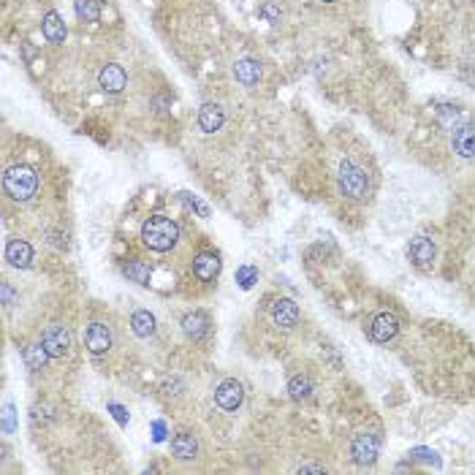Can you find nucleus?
Masks as SVG:
<instances>
[{
  "label": "nucleus",
  "instance_id": "obj_1",
  "mask_svg": "<svg viewBox=\"0 0 475 475\" xmlns=\"http://www.w3.org/2000/svg\"><path fill=\"white\" fill-rule=\"evenodd\" d=\"M141 242L155 253H166L180 242V225L171 218L155 215V218L144 221V225H141Z\"/></svg>",
  "mask_w": 475,
  "mask_h": 475
},
{
  "label": "nucleus",
  "instance_id": "obj_2",
  "mask_svg": "<svg viewBox=\"0 0 475 475\" xmlns=\"http://www.w3.org/2000/svg\"><path fill=\"white\" fill-rule=\"evenodd\" d=\"M3 185H6V193L14 201H28V198L35 196V190H38V174H35V169H31V166L17 163V166H11L3 174Z\"/></svg>",
  "mask_w": 475,
  "mask_h": 475
},
{
  "label": "nucleus",
  "instance_id": "obj_3",
  "mask_svg": "<svg viewBox=\"0 0 475 475\" xmlns=\"http://www.w3.org/2000/svg\"><path fill=\"white\" fill-rule=\"evenodd\" d=\"M340 190H343V196H348L353 201L367 198V193H370V177H367V171L359 169L356 163L345 160L340 166Z\"/></svg>",
  "mask_w": 475,
  "mask_h": 475
},
{
  "label": "nucleus",
  "instance_id": "obj_4",
  "mask_svg": "<svg viewBox=\"0 0 475 475\" xmlns=\"http://www.w3.org/2000/svg\"><path fill=\"white\" fill-rule=\"evenodd\" d=\"M41 343H44V348L49 350V356L60 359V356H68V350H71V334L65 331L63 326L52 323V326H46V329H44Z\"/></svg>",
  "mask_w": 475,
  "mask_h": 475
},
{
  "label": "nucleus",
  "instance_id": "obj_5",
  "mask_svg": "<svg viewBox=\"0 0 475 475\" xmlns=\"http://www.w3.org/2000/svg\"><path fill=\"white\" fill-rule=\"evenodd\" d=\"M85 345H87V350L90 353H95V356H101V353H106V350L112 348V329L106 326V323H90L87 329H85Z\"/></svg>",
  "mask_w": 475,
  "mask_h": 475
},
{
  "label": "nucleus",
  "instance_id": "obj_6",
  "mask_svg": "<svg viewBox=\"0 0 475 475\" xmlns=\"http://www.w3.org/2000/svg\"><path fill=\"white\" fill-rule=\"evenodd\" d=\"M215 399H218V405L223 411H236L242 405V399H245V388H242L239 380H223L218 386V391H215Z\"/></svg>",
  "mask_w": 475,
  "mask_h": 475
},
{
  "label": "nucleus",
  "instance_id": "obj_7",
  "mask_svg": "<svg viewBox=\"0 0 475 475\" xmlns=\"http://www.w3.org/2000/svg\"><path fill=\"white\" fill-rule=\"evenodd\" d=\"M98 85L106 90V93H123L128 85V74L123 65L117 63H109L101 68V74H98Z\"/></svg>",
  "mask_w": 475,
  "mask_h": 475
},
{
  "label": "nucleus",
  "instance_id": "obj_8",
  "mask_svg": "<svg viewBox=\"0 0 475 475\" xmlns=\"http://www.w3.org/2000/svg\"><path fill=\"white\" fill-rule=\"evenodd\" d=\"M435 255H438V250H435V242L429 236H415L411 242V261L418 269H432Z\"/></svg>",
  "mask_w": 475,
  "mask_h": 475
},
{
  "label": "nucleus",
  "instance_id": "obj_9",
  "mask_svg": "<svg viewBox=\"0 0 475 475\" xmlns=\"http://www.w3.org/2000/svg\"><path fill=\"white\" fill-rule=\"evenodd\" d=\"M397 331H399V320H397L394 313H380V316H375L372 326H370V337H372L375 343H388V340H394Z\"/></svg>",
  "mask_w": 475,
  "mask_h": 475
},
{
  "label": "nucleus",
  "instance_id": "obj_10",
  "mask_svg": "<svg viewBox=\"0 0 475 475\" xmlns=\"http://www.w3.org/2000/svg\"><path fill=\"white\" fill-rule=\"evenodd\" d=\"M272 320L280 329H293L299 323V307H296V302L293 299H277L272 304Z\"/></svg>",
  "mask_w": 475,
  "mask_h": 475
},
{
  "label": "nucleus",
  "instance_id": "obj_11",
  "mask_svg": "<svg viewBox=\"0 0 475 475\" xmlns=\"http://www.w3.org/2000/svg\"><path fill=\"white\" fill-rule=\"evenodd\" d=\"M350 454L359 465H372L378 456V438L375 435H356V440L350 445Z\"/></svg>",
  "mask_w": 475,
  "mask_h": 475
},
{
  "label": "nucleus",
  "instance_id": "obj_12",
  "mask_svg": "<svg viewBox=\"0 0 475 475\" xmlns=\"http://www.w3.org/2000/svg\"><path fill=\"white\" fill-rule=\"evenodd\" d=\"M193 272H196V277H198L201 283H212V280L221 275V258H218L215 253L196 255V261H193Z\"/></svg>",
  "mask_w": 475,
  "mask_h": 475
},
{
  "label": "nucleus",
  "instance_id": "obj_13",
  "mask_svg": "<svg viewBox=\"0 0 475 475\" xmlns=\"http://www.w3.org/2000/svg\"><path fill=\"white\" fill-rule=\"evenodd\" d=\"M6 261L17 269H28L33 264V248L25 242V239H11L6 245Z\"/></svg>",
  "mask_w": 475,
  "mask_h": 475
},
{
  "label": "nucleus",
  "instance_id": "obj_14",
  "mask_svg": "<svg viewBox=\"0 0 475 475\" xmlns=\"http://www.w3.org/2000/svg\"><path fill=\"white\" fill-rule=\"evenodd\" d=\"M223 123H225V112H223V106H218V103H204V106L198 109V128H201L204 133H215V130H221Z\"/></svg>",
  "mask_w": 475,
  "mask_h": 475
},
{
  "label": "nucleus",
  "instance_id": "obj_15",
  "mask_svg": "<svg viewBox=\"0 0 475 475\" xmlns=\"http://www.w3.org/2000/svg\"><path fill=\"white\" fill-rule=\"evenodd\" d=\"M454 150L462 158H475V126H462L454 130Z\"/></svg>",
  "mask_w": 475,
  "mask_h": 475
},
{
  "label": "nucleus",
  "instance_id": "obj_16",
  "mask_svg": "<svg viewBox=\"0 0 475 475\" xmlns=\"http://www.w3.org/2000/svg\"><path fill=\"white\" fill-rule=\"evenodd\" d=\"M234 76L245 87H253V85H258V79H261V63L253 60V58H242V60H236V65H234Z\"/></svg>",
  "mask_w": 475,
  "mask_h": 475
},
{
  "label": "nucleus",
  "instance_id": "obj_17",
  "mask_svg": "<svg viewBox=\"0 0 475 475\" xmlns=\"http://www.w3.org/2000/svg\"><path fill=\"white\" fill-rule=\"evenodd\" d=\"M41 31H44V35H46V41H49V44H63L65 41V25H63V19H60V14H58V11H46Z\"/></svg>",
  "mask_w": 475,
  "mask_h": 475
},
{
  "label": "nucleus",
  "instance_id": "obj_18",
  "mask_svg": "<svg viewBox=\"0 0 475 475\" xmlns=\"http://www.w3.org/2000/svg\"><path fill=\"white\" fill-rule=\"evenodd\" d=\"M171 451H174V456L177 459H196V454H198V440L193 438V435H188V432H180L174 440H171Z\"/></svg>",
  "mask_w": 475,
  "mask_h": 475
},
{
  "label": "nucleus",
  "instance_id": "obj_19",
  "mask_svg": "<svg viewBox=\"0 0 475 475\" xmlns=\"http://www.w3.org/2000/svg\"><path fill=\"white\" fill-rule=\"evenodd\" d=\"M182 331L188 334L190 340H201L209 331V320H207L204 313H188L182 318Z\"/></svg>",
  "mask_w": 475,
  "mask_h": 475
},
{
  "label": "nucleus",
  "instance_id": "obj_20",
  "mask_svg": "<svg viewBox=\"0 0 475 475\" xmlns=\"http://www.w3.org/2000/svg\"><path fill=\"white\" fill-rule=\"evenodd\" d=\"M130 326H133L136 337H153L155 334V316L147 313V310H136L133 318H130Z\"/></svg>",
  "mask_w": 475,
  "mask_h": 475
},
{
  "label": "nucleus",
  "instance_id": "obj_21",
  "mask_svg": "<svg viewBox=\"0 0 475 475\" xmlns=\"http://www.w3.org/2000/svg\"><path fill=\"white\" fill-rule=\"evenodd\" d=\"M25 361L31 370H44L46 361H49V350L44 348V343H33L25 348Z\"/></svg>",
  "mask_w": 475,
  "mask_h": 475
},
{
  "label": "nucleus",
  "instance_id": "obj_22",
  "mask_svg": "<svg viewBox=\"0 0 475 475\" xmlns=\"http://www.w3.org/2000/svg\"><path fill=\"white\" fill-rule=\"evenodd\" d=\"M123 272H126V277L130 280V283L150 285V266H147L144 261H128Z\"/></svg>",
  "mask_w": 475,
  "mask_h": 475
},
{
  "label": "nucleus",
  "instance_id": "obj_23",
  "mask_svg": "<svg viewBox=\"0 0 475 475\" xmlns=\"http://www.w3.org/2000/svg\"><path fill=\"white\" fill-rule=\"evenodd\" d=\"M74 8H76V17L85 19V22H98L101 19L98 0H74Z\"/></svg>",
  "mask_w": 475,
  "mask_h": 475
},
{
  "label": "nucleus",
  "instance_id": "obj_24",
  "mask_svg": "<svg viewBox=\"0 0 475 475\" xmlns=\"http://www.w3.org/2000/svg\"><path fill=\"white\" fill-rule=\"evenodd\" d=\"M288 391H291L293 399H307L313 394V380L307 378V375H296L288 383Z\"/></svg>",
  "mask_w": 475,
  "mask_h": 475
},
{
  "label": "nucleus",
  "instance_id": "obj_25",
  "mask_svg": "<svg viewBox=\"0 0 475 475\" xmlns=\"http://www.w3.org/2000/svg\"><path fill=\"white\" fill-rule=\"evenodd\" d=\"M255 280H258V269H255V266H242V269L236 272V283L242 285V288H250Z\"/></svg>",
  "mask_w": 475,
  "mask_h": 475
},
{
  "label": "nucleus",
  "instance_id": "obj_26",
  "mask_svg": "<svg viewBox=\"0 0 475 475\" xmlns=\"http://www.w3.org/2000/svg\"><path fill=\"white\" fill-rule=\"evenodd\" d=\"M182 198L188 201L193 209H198V215H201V218H209V209H207V204H201V201H198L196 196H190V193H182Z\"/></svg>",
  "mask_w": 475,
  "mask_h": 475
},
{
  "label": "nucleus",
  "instance_id": "obj_27",
  "mask_svg": "<svg viewBox=\"0 0 475 475\" xmlns=\"http://www.w3.org/2000/svg\"><path fill=\"white\" fill-rule=\"evenodd\" d=\"M3 304H11V285L3 283Z\"/></svg>",
  "mask_w": 475,
  "mask_h": 475
},
{
  "label": "nucleus",
  "instance_id": "obj_28",
  "mask_svg": "<svg viewBox=\"0 0 475 475\" xmlns=\"http://www.w3.org/2000/svg\"><path fill=\"white\" fill-rule=\"evenodd\" d=\"M326 467H316V465H307V467H302V473H323Z\"/></svg>",
  "mask_w": 475,
  "mask_h": 475
},
{
  "label": "nucleus",
  "instance_id": "obj_29",
  "mask_svg": "<svg viewBox=\"0 0 475 475\" xmlns=\"http://www.w3.org/2000/svg\"><path fill=\"white\" fill-rule=\"evenodd\" d=\"M11 405H6V429H11Z\"/></svg>",
  "mask_w": 475,
  "mask_h": 475
},
{
  "label": "nucleus",
  "instance_id": "obj_30",
  "mask_svg": "<svg viewBox=\"0 0 475 475\" xmlns=\"http://www.w3.org/2000/svg\"><path fill=\"white\" fill-rule=\"evenodd\" d=\"M323 3H334V0H323Z\"/></svg>",
  "mask_w": 475,
  "mask_h": 475
}]
</instances>
